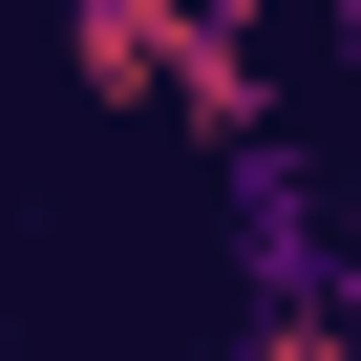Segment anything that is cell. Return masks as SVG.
<instances>
[{"instance_id": "2", "label": "cell", "mask_w": 361, "mask_h": 361, "mask_svg": "<svg viewBox=\"0 0 361 361\" xmlns=\"http://www.w3.org/2000/svg\"><path fill=\"white\" fill-rule=\"evenodd\" d=\"M213 234H234V298H255V319H319V298H340V192H319L298 128L213 170Z\"/></svg>"}, {"instance_id": "1", "label": "cell", "mask_w": 361, "mask_h": 361, "mask_svg": "<svg viewBox=\"0 0 361 361\" xmlns=\"http://www.w3.org/2000/svg\"><path fill=\"white\" fill-rule=\"evenodd\" d=\"M64 85H85V106H170L213 170L276 149V64H255V22H192V0H64Z\"/></svg>"}, {"instance_id": "3", "label": "cell", "mask_w": 361, "mask_h": 361, "mask_svg": "<svg viewBox=\"0 0 361 361\" xmlns=\"http://www.w3.org/2000/svg\"><path fill=\"white\" fill-rule=\"evenodd\" d=\"M234 361H361V340H340V319H255Z\"/></svg>"}]
</instances>
